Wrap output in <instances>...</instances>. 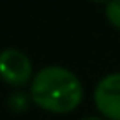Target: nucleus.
<instances>
[{
    "instance_id": "nucleus-1",
    "label": "nucleus",
    "mask_w": 120,
    "mask_h": 120,
    "mask_svg": "<svg viewBox=\"0 0 120 120\" xmlns=\"http://www.w3.org/2000/svg\"><path fill=\"white\" fill-rule=\"evenodd\" d=\"M30 97L35 104L53 113H67L83 97L81 81L72 71L60 65H48L35 72Z\"/></svg>"
},
{
    "instance_id": "nucleus-2",
    "label": "nucleus",
    "mask_w": 120,
    "mask_h": 120,
    "mask_svg": "<svg viewBox=\"0 0 120 120\" xmlns=\"http://www.w3.org/2000/svg\"><path fill=\"white\" fill-rule=\"evenodd\" d=\"M0 76L11 85H23L32 76V62L23 51L7 48L0 53Z\"/></svg>"
},
{
    "instance_id": "nucleus-3",
    "label": "nucleus",
    "mask_w": 120,
    "mask_h": 120,
    "mask_svg": "<svg viewBox=\"0 0 120 120\" xmlns=\"http://www.w3.org/2000/svg\"><path fill=\"white\" fill-rule=\"evenodd\" d=\"M94 99L104 116L120 120V72H111L97 83Z\"/></svg>"
},
{
    "instance_id": "nucleus-4",
    "label": "nucleus",
    "mask_w": 120,
    "mask_h": 120,
    "mask_svg": "<svg viewBox=\"0 0 120 120\" xmlns=\"http://www.w3.org/2000/svg\"><path fill=\"white\" fill-rule=\"evenodd\" d=\"M28 102H30V99H28V95H26L25 92H14V94H11L9 99H7V106L14 113H23L28 108Z\"/></svg>"
},
{
    "instance_id": "nucleus-5",
    "label": "nucleus",
    "mask_w": 120,
    "mask_h": 120,
    "mask_svg": "<svg viewBox=\"0 0 120 120\" xmlns=\"http://www.w3.org/2000/svg\"><path fill=\"white\" fill-rule=\"evenodd\" d=\"M106 14H108V19L116 26L120 28V0H113L106 5Z\"/></svg>"
},
{
    "instance_id": "nucleus-6",
    "label": "nucleus",
    "mask_w": 120,
    "mask_h": 120,
    "mask_svg": "<svg viewBox=\"0 0 120 120\" xmlns=\"http://www.w3.org/2000/svg\"><path fill=\"white\" fill-rule=\"evenodd\" d=\"M83 120H101L99 116H86V118H83Z\"/></svg>"
}]
</instances>
